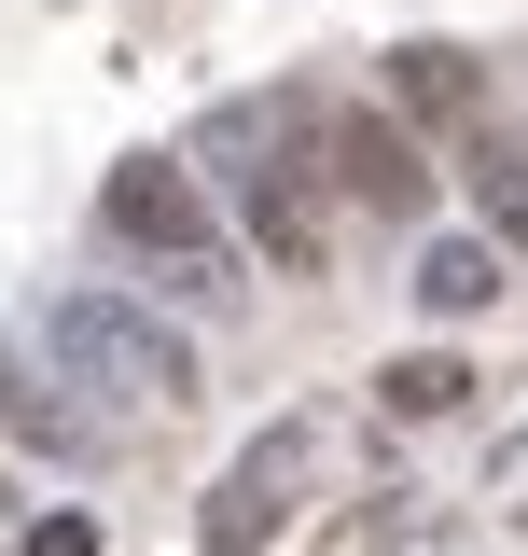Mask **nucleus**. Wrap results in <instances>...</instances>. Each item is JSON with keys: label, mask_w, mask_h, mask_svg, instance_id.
I'll return each instance as SVG.
<instances>
[{"label": "nucleus", "mask_w": 528, "mask_h": 556, "mask_svg": "<svg viewBox=\"0 0 528 556\" xmlns=\"http://www.w3.org/2000/svg\"><path fill=\"white\" fill-rule=\"evenodd\" d=\"M98 208H112V237H126V251H153V265L181 278L196 306H237V292H251V278H237V237H223V223H209V195H196V167H167V153H126Z\"/></svg>", "instance_id": "f257e3e1"}, {"label": "nucleus", "mask_w": 528, "mask_h": 556, "mask_svg": "<svg viewBox=\"0 0 528 556\" xmlns=\"http://www.w3.org/2000/svg\"><path fill=\"white\" fill-rule=\"evenodd\" d=\"M42 334H56V362H84V376L126 390V404H196V348L167 334V320H139L126 292H70Z\"/></svg>", "instance_id": "f03ea898"}, {"label": "nucleus", "mask_w": 528, "mask_h": 556, "mask_svg": "<svg viewBox=\"0 0 528 556\" xmlns=\"http://www.w3.org/2000/svg\"><path fill=\"white\" fill-rule=\"evenodd\" d=\"M306 167H320L348 208H376V223H417V208H431V153H417L390 112H306Z\"/></svg>", "instance_id": "7ed1b4c3"}, {"label": "nucleus", "mask_w": 528, "mask_h": 556, "mask_svg": "<svg viewBox=\"0 0 528 556\" xmlns=\"http://www.w3.org/2000/svg\"><path fill=\"white\" fill-rule=\"evenodd\" d=\"M237 208H251V251H278V278H320L334 265V223H320V167H306V139H278L251 167H223Z\"/></svg>", "instance_id": "20e7f679"}, {"label": "nucleus", "mask_w": 528, "mask_h": 556, "mask_svg": "<svg viewBox=\"0 0 528 556\" xmlns=\"http://www.w3.org/2000/svg\"><path fill=\"white\" fill-rule=\"evenodd\" d=\"M292 459H306V445H292V431H264L251 459H237V473L209 486L196 543H209V556H264V543H278V515H292Z\"/></svg>", "instance_id": "39448f33"}, {"label": "nucleus", "mask_w": 528, "mask_h": 556, "mask_svg": "<svg viewBox=\"0 0 528 556\" xmlns=\"http://www.w3.org/2000/svg\"><path fill=\"white\" fill-rule=\"evenodd\" d=\"M403 112H417V126H473V112H487V70H473L460 42H403L390 56V126Z\"/></svg>", "instance_id": "423d86ee"}, {"label": "nucleus", "mask_w": 528, "mask_h": 556, "mask_svg": "<svg viewBox=\"0 0 528 556\" xmlns=\"http://www.w3.org/2000/svg\"><path fill=\"white\" fill-rule=\"evenodd\" d=\"M0 431H28V445H56V459H98V417H70L14 348H0Z\"/></svg>", "instance_id": "0eeeda50"}, {"label": "nucleus", "mask_w": 528, "mask_h": 556, "mask_svg": "<svg viewBox=\"0 0 528 556\" xmlns=\"http://www.w3.org/2000/svg\"><path fill=\"white\" fill-rule=\"evenodd\" d=\"M487 292H501V251H487V237H445V251L417 265V306H431V320H473Z\"/></svg>", "instance_id": "6e6552de"}, {"label": "nucleus", "mask_w": 528, "mask_h": 556, "mask_svg": "<svg viewBox=\"0 0 528 556\" xmlns=\"http://www.w3.org/2000/svg\"><path fill=\"white\" fill-rule=\"evenodd\" d=\"M376 404H390V417H460V404H473V362L417 348V362H390V376H376Z\"/></svg>", "instance_id": "1a4fd4ad"}, {"label": "nucleus", "mask_w": 528, "mask_h": 556, "mask_svg": "<svg viewBox=\"0 0 528 556\" xmlns=\"http://www.w3.org/2000/svg\"><path fill=\"white\" fill-rule=\"evenodd\" d=\"M473 195L487 223H528V139H473Z\"/></svg>", "instance_id": "9d476101"}]
</instances>
